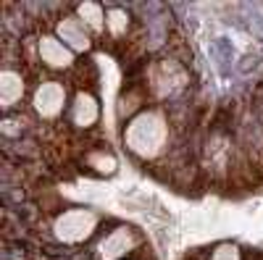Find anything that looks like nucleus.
Listing matches in <instances>:
<instances>
[{"instance_id":"5","label":"nucleus","mask_w":263,"mask_h":260,"mask_svg":"<svg viewBox=\"0 0 263 260\" xmlns=\"http://www.w3.org/2000/svg\"><path fill=\"white\" fill-rule=\"evenodd\" d=\"M55 37L63 42L66 48H71L74 53H87L92 48L90 27L84 24L79 16H66L55 24Z\"/></svg>"},{"instance_id":"9","label":"nucleus","mask_w":263,"mask_h":260,"mask_svg":"<svg viewBox=\"0 0 263 260\" xmlns=\"http://www.w3.org/2000/svg\"><path fill=\"white\" fill-rule=\"evenodd\" d=\"M24 92H27V82L21 76V71L6 66L0 71V105H3L6 111H11V108L24 97Z\"/></svg>"},{"instance_id":"11","label":"nucleus","mask_w":263,"mask_h":260,"mask_svg":"<svg viewBox=\"0 0 263 260\" xmlns=\"http://www.w3.org/2000/svg\"><path fill=\"white\" fill-rule=\"evenodd\" d=\"M84 163L90 166L92 171H98V173H114L116 171V158H114V153L111 150H105V147H98V150H92V153H87V158H84Z\"/></svg>"},{"instance_id":"12","label":"nucleus","mask_w":263,"mask_h":260,"mask_svg":"<svg viewBox=\"0 0 263 260\" xmlns=\"http://www.w3.org/2000/svg\"><path fill=\"white\" fill-rule=\"evenodd\" d=\"M126 27H129L126 11H121V8H111V11H108V16H105V29L111 32L114 37H121V34L126 32Z\"/></svg>"},{"instance_id":"7","label":"nucleus","mask_w":263,"mask_h":260,"mask_svg":"<svg viewBox=\"0 0 263 260\" xmlns=\"http://www.w3.org/2000/svg\"><path fill=\"white\" fill-rule=\"evenodd\" d=\"M98 118H100L98 97L90 90H79L71 100V124L79 129H90L98 124Z\"/></svg>"},{"instance_id":"14","label":"nucleus","mask_w":263,"mask_h":260,"mask_svg":"<svg viewBox=\"0 0 263 260\" xmlns=\"http://www.w3.org/2000/svg\"><path fill=\"white\" fill-rule=\"evenodd\" d=\"M129 260H135V257H129Z\"/></svg>"},{"instance_id":"8","label":"nucleus","mask_w":263,"mask_h":260,"mask_svg":"<svg viewBox=\"0 0 263 260\" xmlns=\"http://www.w3.org/2000/svg\"><path fill=\"white\" fill-rule=\"evenodd\" d=\"M174 76L177 79H184V71H182V66L177 61H161L158 66H153V71H150V87L156 90L161 97H166V95H171L174 90H179L182 84H177V82H171Z\"/></svg>"},{"instance_id":"1","label":"nucleus","mask_w":263,"mask_h":260,"mask_svg":"<svg viewBox=\"0 0 263 260\" xmlns=\"http://www.w3.org/2000/svg\"><path fill=\"white\" fill-rule=\"evenodd\" d=\"M124 145L140 161L158 158L168 145V118L161 111H140L124 126Z\"/></svg>"},{"instance_id":"2","label":"nucleus","mask_w":263,"mask_h":260,"mask_svg":"<svg viewBox=\"0 0 263 260\" xmlns=\"http://www.w3.org/2000/svg\"><path fill=\"white\" fill-rule=\"evenodd\" d=\"M98 213L87 210V208H71L63 210L55 224H53V234L63 245H82L84 239H90L98 229Z\"/></svg>"},{"instance_id":"4","label":"nucleus","mask_w":263,"mask_h":260,"mask_svg":"<svg viewBox=\"0 0 263 260\" xmlns=\"http://www.w3.org/2000/svg\"><path fill=\"white\" fill-rule=\"evenodd\" d=\"M140 245V234L132 226H116L111 234H105L98 245L100 260H126V255Z\"/></svg>"},{"instance_id":"10","label":"nucleus","mask_w":263,"mask_h":260,"mask_svg":"<svg viewBox=\"0 0 263 260\" xmlns=\"http://www.w3.org/2000/svg\"><path fill=\"white\" fill-rule=\"evenodd\" d=\"M77 16L84 21L87 27H90V32H95V34L105 32V16H108V11L100 3H79L77 6Z\"/></svg>"},{"instance_id":"6","label":"nucleus","mask_w":263,"mask_h":260,"mask_svg":"<svg viewBox=\"0 0 263 260\" xmlns=\"http://www.w3.org/2000/svg\"><path fill=\"white\" fill-rule=\"evenodd\" d=\"M37 53H40V61L53 71H66L74 66V50L66 48L55 34H42L37 39Z\"/></svg>"},{"instance_id":"13","label":"nucleus","mask_w":263,"mask_h":260,"mask_svg":"<svg viewBox=\"0 0 263 260\" xmlns=\"http://www.w3.org/2000/svg\"><path fill=\"white\" fill-rule=\"evenodd\" d=\"M211 260H242V252H239V247L232 245V242H221L211 252Z\"/></svg>"},{"instance_id":"3","label":"nucleus","mask_w":263,"mask_h":260,"mask_svg":"<svg viewBox=\"0 0 263 260\" xmlns=\"http://www.w3.org/2000/svg\"><path fill=\"white\" fill-rule=\"evenodd\" d=\"M66 103H69V92H66V84L58 82V79L40 82L34 87V92H32V108H34V113L40 118H45V121H55L63 113Z\"/></svg>"}]
</instances>
